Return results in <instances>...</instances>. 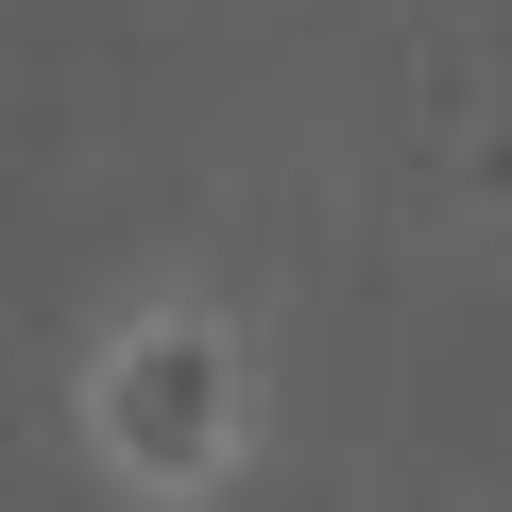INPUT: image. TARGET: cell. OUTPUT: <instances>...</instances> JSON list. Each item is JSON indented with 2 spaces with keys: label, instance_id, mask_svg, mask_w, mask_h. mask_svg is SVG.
<instances>
[{
  "label": "cell",
  "instance_id": "6da1fadb",
  "mask_svg": "<svg viewBox=\"0 0 512 512\" xmlns=\"http://www.w3.org/2000/svg\"><path fill=\"white\" fill-rule=\"evenodd\" d=\"M69 410H86V461H103L137 512H205V495H239L274 376H256V325H239L222 291H137V308L86 342Z\"/></svg>",
  "mask_w": 512,
  "mask_h": 512
}]
</instances>
